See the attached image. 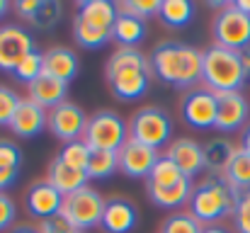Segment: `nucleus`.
<instances>
[{
  "mask_svg": "<svg viewBox=\"0 0 250 233\" xmlns=\"http://www.w3.org/2000/svg\"><path fill=\"white\" fill-rule=\"evenodd\" d=\"M12 233H39V231H34V229H29V226H20V229H15Z\"/></svg>",
  "mask_w": 250,
  "mask_h": 233,
  "instance_id": "nucleus-47",
  "label": "nucleus"
},
{
  "mask_svg": "<svg viewBox=\"0 0 250 233\" xmlns=\"http://www.w3.org/2000/svg\"><path fill=\"white\" fill-rule=\"evenodd\" d=\"M22 163V153L12 141L0 139V170H17Z\"/></svg>",
  "mask_w": 250,
  "mask_h": 233,
  "instance_id": "nucleus-38",
  "label": "nucleus"
},
{
  "mask_svg": "<svg viewBox=\"0 0 250 233\" xmlns=\"http://www.w3.org/2000/svg\"><path fill=\"white\" fill-rule=\"evenodd\" d=\"M46 182L54 185L63 197H68V194H73V192L87 187L90 177H87V172H83V170H76V168L66 165V163L56 155V158L51 160V165H49V177H46Z\"/></svg>",
  "mask_w": 250,
  "mask_h": 233,
  "instance_id": "nucleus-19",
  "label": "nucleus"
},
{
  "mask_svg": "<svg viewBox=\"0 0 250 233\" xmlns=\"http://www.w3.org/2000/svg\"><path fill=\"white\" fill-rule=\"evenodd\" d=\"M139 216H136V207L129 199H107L104 202V212H102V231L107 233H129L134 231Z\"/></svg>",
  "mask_w": 250,
  "mask_h": 233,
  "instance_id": "nucleus-16",
  "label": "nucleus"
},
{
  "mask_svg": "<svg viewBox=\"0 0 250 233\" xmlns=\"http://www.w3.org/2000/svg\"><path fill=\"white\" fill-rule=\"evenodd\" d=\"M211 32H214L216 46H224L231 51L250 49V15L241 12L233 2H226L216 12Z\"/></svg>",
  "mask_w": 250,
  "mask_h": 233,
  "instance_id": "nucleus-7",
  "label": "nucleus"
},
{
  "mask_svg": "<svg viewBox=\"0 0 250 233\" xmlns=\"http://www.w3.org/2000/svg\"><path fill=\"white\" fill-rule=\"evenodd\" d=\"M250 119V102L243 92H224L216 95V131L231 134L246 129Z\"/></svg>",
  "mask_w": 250,
  "mask_h": 233,
  "instance_id": "nucleus-12",
  "label": "nucleus"
},
{
  "mask_svg": "<svg viewBox=\"0 0 250 233\" xmlns=\"http://www.w3.org/2000/svg\"><path fill=\"white\" fill-rule=\"evenodd\" d=\"M161 233H202V224L189 212H177L166 219Z\"/></svg>",
  "mask_w": 250,
  "mask_h": 233,
  "instance_id": "nucleus-33",
  "label": "nucleus"
},
{
  "mask_svg": "<svg viewBox=\"0 0 250 233\" xmlns=\"http://www.w3.org/2000/svg\"><path fill=\"white\" fill-rule=\"evenodd\" d=\"M236 151L238 148L229 139H224V136L207 141L204 144V170H209L214 175H224L226 168H229V163L233 160Z\"/></svg>",
  "mask_w": 250,
  "mask_h": 233,
  "instance_id": "nucleus-24",
  "label": "nucleus"
},
{
  "mask_svg": "<svg viewBox=\"0 0 250 233\" xmlns=\"http://www.w3.org/2000/svg\"><path fill=\"white\" fill-rule=\"evenodd\" d=\"M233 5H236V7L241 10V12H246V15H250V0H236Z\"/></svg>",
  "mask_w": 250,
  "mask_h": 233,
  "instance_id": "nucleus-45",
  "label": "nucleus"
},
{
  "mask_svg": "<svg viewBox=\"0 0 250 233\" xmlns=\"http://www.w3.org/2000/svg\"><path fill=\"white\" fill-rule=\"evenodd\" d=\"M161 20L163 24L180 29L185 24H189L192 15H194V5L189 0H161Z\"/></svg>",
  "mask_w": 250,
  "mask_h": 233,
  "instance_id": "nucleus-27",
  "label": "nucleus"
},
{
  "mask_svg": "<svg viewBox=\"0 0 250 233\" xmlns=\"http://www.w3.org/2000/svg\"><path fill=\"white\" fill-rule=\"evenodd\" d=\"M241 61H243V68H246V76L250 78V49L241 51Z\"/></svg>",
  "mask_w": 250,
  "mask_h": 233,
  "instance_id": "nucleus-44",
  "label": "nucleus"
},
{
  "mask_svg": "<svg viewBox=\"0 0 250 233\" xmlns=\"http://www.w3.org/2000/svg\"><path fill=\"white\" fill-rule=\"evenodd\" d=\"M44 73L59 78L63 83H71L78 73V56L68 46H54L44 54Z\"/></svg>",
  "mask_w": 250,
  "mask_h": 233,
  "instance_id": "nucleus-20",
  "label": "nucleus"
},
{
  "mask_svg": "<svg viewBox=\"0 0 250 233\" xmlns=\"http://www.w3.org/2000/svg\"><path fill=\"white\" fill-rule=\"evenodd\" d=\"M202 64L204 51L180 42H163L151 54L153 76L166 85L182 90H194V85L202 80Z\"/></svg>",
  "mask_w": 250,
  "mask_h": 233,
  "instance_id": "nucleus-1",
  "label": "nucleus"
},
{
  "mask_svg": "<svg viewBox=\"0 0 250 233\" xmlns=\"http://www.w3.org/2000/svg\"><path fill=\"white\" fill-rule=\"evenodd\" d=\"M166 155L180 168L185 177H194L204 170V146L192 141V139H177L167 146Z\"/></svg>",
  "mask_w": 250,
  "mask_h": 233,
  "instance_id": "nucleus-15",
  "label": "nucleus"
},
{
  "mask_svg": "<svg viewBox=\"0 0 250 233\" xmlns=\"http://www.w3.org/2000/svg\"><path fill=\"white\" fill-rule=\"evenodd\" d=\"M236 202H238V192L221 175H209L192 190L189 214L199 224L216 226L226 216H233Z\"/></svg>",
  "mask_w": 250,
  "mask_h": 233,
  "instance_id": "nucleus-2",
  "label": "nucleus"
},
{
  "mask_svg": "<svg viewBox=\"0 0 250 233\" xmlns=\"http://www.w3.org/2000/svg\"><path fill=\"white\" fill-rule=\"evenodd\" d=\"M180 180H185V175L180 172V168L167 158L166 153L161 155L153 165V170L148 172L146 177V187H156V190H163V187H172L177 185Z\"/></svg>",
  "mask_w": 250,
  "mask_h": 233,
  "instance_id": "nucleus-25",
  "label": "nucleus"
},
{
  "mask_svg": "<svg viewBox=\"0 0 250 233\" xmlns=\"http://www.w3.org/2000/svg\"><path fill=\"white\" fill-rule=\"evenodd\" d=\"M39 233H81L76 231V229H71L61 216H54V219H49V221H42V229Z\"/></svg>",
  "mask_w": 250,
  "mask_h": 233,
  "instance_id": "nucleus-40",
  "label": "nucleus"
},
{
  "mask_svg": "<svg viewBox=\"0 0 250 233\" xmlns=\"http://www.w3.org/2000/svg\"><path fill=\"white\" fill-rule=\"evenodd\" d=\"M90 146L85 144L83 139H78V141H71V144H66L63 148H61V153L59 158L66 163V165H71V168H76V170H83L87 168V160H90Z\"/></svg>",
  "mask_w": 250,
  "mask_h": 233,
  "instance_id": "nucleus-32",
  "label": "nucleus"
},
{
  "mask_svg": "<svg viewBox=\"0 0 250 233\" xmlns=\"http://www.w3.org/2000/svg\"><path fill=\"white\" fill-rule=\"evenodd\" d=\"M46 117H49L46 109L34 105L29 97H24V100H20V107L10 122V129H12V134H17L22 139H34L46 127Z\"/></svg>",
  "mask_w": 250,
  "mask_h": 233,
  "instance_id": "nucleus-18",
  "label": "nucleus"
},
{
  "mask_svg": "<svg viewBox=\"0 0 250 233\" xmlns=\"http://www.w3.org/2000/svg\"><path fill=\"white\" fill-rule=\"evenodd\" d=\"M61 15H63V5L61 2H56V0H42V5H39L37 15L29 20V24L37 27V29H42V32H49V29H54L61 22Z\"/></svg>",
  "mask_w": 250,
  "mask_h": 233,
  "instance_id": "nucleus-30",
  "label": "nucleus"
},
{
  "mask_svg": "<svg viewBox=\"0 0 250 233\" xmlns=\"http://www.w3.org/2000/svg\"><path fill=\"white\" fill-rule=\"evenodd\" d=\"M146 190H148V199H151L156 207H161V209H177V207H182V204H189V197H192L194 185H192L189 177H185V180H180V182L172 185V187H163V190L146 187Z\"/></svg>",
  "mask_w": 250,
  "mask_h": 233,
  "instance_id": "nucleus-22",
  "label": "nucleus"
},
{
  "mask_svg": "<svg viewBox=\"0 0 250 233\" xmlns=\"http://www.w3.org/2000/svg\"><path fill=\"white\" fill-rule=\"evenodd\" d=\"M151 68H139V66H107L104 78L109 83V90L117 100L131 102V100H141L148 87H151Z\"/></svg>",
  "mask_w": 250,
  "mask_h": 233,
  "instance_id": "nucleus-8",
  "label": "nucleus"
},
{
  "mask_svg": "<svg viewBox=\"0 0 250 233\" xmlns=\"http://www.w3.org/2000/svg\"><path fill=\"white\" fill-rule=\"evenodd\" d=\"M83 141L90 151H119L129 141V124L109 109L97 112L87 119Z\"/></svg>",
  "mask_w": 250,
  "mask_h": 233,
  "instance_id": "nucleus-5",
  "label": "nucleus"
},
{
  "mask_svg": "<svg viewBox=\"0 0 250 233\" xmlns=\"http://www.w3.org/2000/svg\"><path fill=\"white\" fill-rule=\"evenodd\" d=\"M24 204H27V212L32 216H37L42 221H49V219L59 216L61 204H63V194L54 185H49L46 180H42V182H34L27 190Z\"/></svg>",
  "mask_w": 250,
  "mask_h": 233,
  "instance_id": "nucleus-13",
  "label": "nucleus"
},
{
  "mask_svg": "<svg viewBox=\"0 0 250 233\" xmlns=\"http://www.w3.org/2000/svg\"><path fill=\"white\" fill-rule=\"evenodd\" d=\"M46 127H49V131H51L59 141L71 144V141L83 139L85 127H87V117H85V112L78 105H73V102L66 100L63 105L49 109Z\"/></svg>",
  "mask_w": 250,
  "mask_h": 233,
  "instance_id": "nucleus-10",
  "label": "nucleus"
},
{
  "mask_svg": "<svg viewBox=\"0 0 250 233\" xmlns=\"http://www.w3.org/2000/svg\"><path fill=\"white\" fill-rule=\"evenodd\" d=\"M73 37H76V42H78L81 46H85V49H100V46H104V44L112 39V32L100 29V27H92V24H87L85 20L76 17V20H73Z\"/></svg>",
  "mask_w": 250,
  "mask_h": 233,
  "instance_id": "nucleus-29",
  "label": "nucleus"
},
{
  "mask_svg": "<svg viewBox=\"0 0 250 233\" xmlns=\"http://www.w3.org/2000/svg\"><path fill=\"white\" fill-rule=\"evenodd\" d=\"M233 224L238 233H250V190L238 192V202L233 209Z\"/></svg>",
  "mask_w": 250,
  "mask_h": 233,
  "instance_id": "nucleus-37",
  "label": "nucleus"
},
{
  "mask_svg": "<svg viewBox=\"0 0 250 233\" xmlns=\"http://www.w3.org/2000/svg\"><path fill=\"white\" fill-rule=\"evenodd\" d=\"M117 10L134 15L139 20H148L161 12V0H122V2H117Z\"/></svg>",
  "mask_w": 250,
  "mask_h": 233,
  "instance_id": "nucleus-34",
  "label": "nucleus"
},
{
  "mask_svg": "<svg viewBox=\"0 0 250 233\" xmlns=\"http://www.w3.org/2000/svg\"><path fill=\"white\" fill-rule=\"evenodd\" d=\"M202 83L207 90L214 95L224 92H243L248 76L241 61V51H231L224 46H209L204 51V64H202Z\"/></svg>",
  "mask_w": 250,
  "mask_h": 233,
  "instance_id": "nucleus-3",
  "label": "nucleus"
},
{
  "mask_svg": "<svg viewBox=\"0 0 250 233\" xmlns=\"http://www.w3.org/2000/svg\"><path fill=\"white\" fill-rule=\"evenodd\" d=\"M15 180H17V170H0V192L12 187Z\"/></svg>",
  "mask_w": 250,
  "mask_h": 233,
  "instance_id": "nucleus-42",
  "label": "nucleus"
},
{
  "mask_svg": "<svg viewBox=\"0 0 250 233\" xmlns=\"http://www.w3.org/2000/svg\"><path fill=\"white\" fill-rule=\"evenodd\" d=\"M170 136H172V119L158 107H144L129 122V139L153 151H161L170 141Z\"/></svg>",
  "mask_w": 250,
  "mask_h": 233,
  "instance_id": "nucleus-6",
  "label": "nucleus"
},
{
  "mask_svg": "<svg viewBox=\"0 0 250 233\" xmlns=\"http://www.w3.org/2000/svg\"><path fill=\"white\" fill-rule=\"evenodd\" d=\"M27 95L34 105H39L42 109H54L59 105L66 102V95H68V83L59 80V78H51L46 73L32 80L27 85Z\"/></svg>",
  "mask_w": 250,
  "mask_h": 233,
  "instance_id": "nucleus-17",
  "label": "nucleus"
},
{
  "mask_svg": "<svg viewBox=\"0 0 250 233\" xmlns=\"http://www.w3.org/2000/svg\"><path fill=\"white\" fill-rule=\"evenodd\" d=\"M34 51L32 34L20 24H2L0 27V71L12 73L17 64Z\"/></svg>",
  "mask_w": 250,
  "mask_h": 233,
  "instance_id": "nucleus-11",
  "label": "nucleus"
},
{
  "mask_svg": "<svg viewBox=\"0 0 250 233\" xmlns=\"http://www.w3.org/2000/svg\"><path fill=\"white\" fill-rule=\"evenodd\" d=\"M15 216H17L15 202L10 199V194L0 192V231H7L15 224Z\"/></svg>",
  "mask_w": 250,
  "mask_h": 233,
  "instance_id": "nucleus-39",
  "label": "nucleus"
},
{
  "mask_svg": "<svg viewBox=\"0 0 250 233\" xmlns=\"http://www.w3.org/2000/svg\"><path fill=\"white\" fill-rule=\"evenodd\" d=\"M119 170V155L117 151H92L87 160V177L90 180H107Z\"/></svg>",
  "mask_w": 250,
  "mask_h": 233,
  "instance_id": "nucleus-28",
  "label": "nucleus"
},
{
  "mask_svg": "<svg viewBox=\"0 0 250 233\" xmlns=\"http://www.w3.org/2000/svg\"><path fill=\"white\" fill-rule=\"evenodd\" d=\"M102 212H104V199L100 197V192H95L90 185L63 197L61 212L59 216L76 231H90L95 226H100L102 221Z\"/></svg>",
  "mask_w": 250,
  "mask_h": 233,
  "instance_id": "nucleus-4",
  "label": "nucleus"
},
{
  "mask_svg": "<svg viewBox=\"0 0 250 233\" xmlns=\"http://www.w3.org/2000/svg\"><path fill=\"white\" fill-rule=\"evenodd\" d=\"M44 73V54H39L37 49L32 51V54H27L20 64H17V68L12 71V76L17 78L20 83H32V80H37V78Z\"/></svg>",
  "mask_w": 250,
  "mask_h": 233,
  "instance_id": "nucleus-31",
  "label": "nucleus"
},
{
  "mask_svg": "<svg viewBox=\"0 0 250 233\" xmlns=\"http://www.w3.org/2000/svg\"><path fill=\"white\" fill-rule=\"evenodd\" d=\"M241 148H243L246 153H250V122H248V127L243 129V136H241Z\"/></svg>",
  "mask_w": 250,
  "mask_h": 233,
  "instance_id": "nucleus-43",
  "label": "nucleus"
},
{
  "mask_svg": "<svg viewBox=\"0 0 250 233\" xmlns=\"http://www.w3.org/2000/svg\"><path fill=\"white\" fill-rule=\"evenodd\" d=\"M180 112L187 127L199 129V131L214 129L216 127V95L207 87L187 90V95L180 102Z\"/></svg>",
  "mask_w": 250,
  "mask_h": 233,
  "instance_id": "nucleus-9",
  "label": "nucleus"
},
{
  "mask_svg": "<svg viewBox=\"0 0 250 233\" xmlns=\"http://www.w3.org/2000/svg\"><path fill=\"white\" fill-rule=\"evenodd\" d=\"M117 15H119L117 12V2H109V0H83V2H78V15L76 17L85 20L92 27L112 32Z\"/></svg>",
  "mask_w": 250,
  "mask_h": 233,
  "instance_id": "nucleus-21",
  "label": "nucleus"
},
{
  "mask_svg": "<svg viewBox=\"0 0 250 233\" xmlns=\"http://www.w3.org/2000/svg\"><path fill=\"white\" fill-rule=\"evenodd\" d=\"M20 100L22 97L12 87L0 85V127H10V122H12L17 107H20Z\"/></svg>",
  "mask_w": 250,
  "mask_h": 233,
  "instance_id": "nucleus-35",
  "label": "nucleus"
},
{
  "mask_svg": "<svg viewBox=\"0 0 250 233\" xmlns=\"http://www.w3.org/2000/svg\"><path fill=\"white\" fill-rule=\"evenodd\" d=\"M236 192H246L250 190V153H246L243 148H238L233 160L229 163L226 172L221 175Z\"/></svg>",
  "mask_w": 250,
  "mask_h": 233,
  "instance_id": "nucleus-26",
  "label": "nucleus"
},
{
  "mask_svg": "<svg viewBox=\"0 0 250 233\" xmlns=\"http://www.w3.org/2000/svg\"><path fill=\"white\" fill-rule=\"evenodd\" d=\"M7 10H10V5H7L5 0H0V20H2V15H5Z\"/></svg>",
  "mask_w": 250,
  "mask_h": 233,
  "instance_id": "nucleus-48",
  "label": "nucleus"
},
{
  "mask_svg": "<svg viewBox=\"0 0 250 233\" xmlns=\"http://www.w3.org/2000/svg\"><path fill=\"white\" fill-rule=\"evenodd\" d=\"M202 233H229V231L221 229V226H207V229H202Z\"/></svg>",
  "mask_w": 250,
  "mask_h": 233,
  "instance_id": "nucleus-46",
  "label": "nucleus"
},
{
  "mask_svg": "<svg viewBox=\"0 0 250 233\" xmlns=\"http://www.w3.org/2000/svg\"><path fill=\"white\" fill-rule=\"evenodd\" d=\"M107 66H139V68H151V61L139 51V49H117Z\"/></svg>",
  "mask_w": 250,
  "mask_h": 233,
  "instance_id": "nucleus-36",
  "label": "nucleus"
},
{
  "mask_svg": "<svg viewBox=\"0 0 250 233\" xmlns=\"http://www.w3.org/2000/svg\"><path fill=\"white\" fill-rule=\"evenodd\" d=\"M39 5H42V0H17L12 7L17 10V15L20 17H24L27 22L37 15V10H39Z\"/></svg>",
  "mask_w": 250,
  "mask_h": 233,
  "instance_id": "nucleus-41",
  "label": "nucleus"
},
{
  "mask_svg": "<svg viewBox=\"0 0 250 233\" xmlns=\"http://www.w3.org/2000/svg\"><path fill=\"white\" fill-rule=\"evenodd\" d=\"M119 12V10H117ZM146 37V24L144 20L134 17V15H126V12H119L117 20H114V27H112V39L117 44H122V49H134L141 39Z\"/></svg>",
  "mask_w": 250,
  "mask_h": 233,
  "instance_id": "nucleus-23",
  "label": "nucleus"
},
{
  "mask_svg": "<svg viewBox=\"0 0 250 233\" xmlns=\"http://www.w3.org/2000/svg\"><path fill=\"white\" fill-rule=\"evenodd\" d=\"M117 155H119V170L126 177H148L156 160L161 158L158 151H153L139 141H131V139L117 151Z\"/></svg>",
  "mask_w": 250,
  "mask_h": 233,
  "instance_id": "nucleus-14",
  "label": "nucleus"
}]
</instances>
